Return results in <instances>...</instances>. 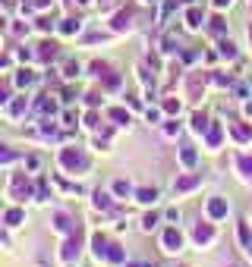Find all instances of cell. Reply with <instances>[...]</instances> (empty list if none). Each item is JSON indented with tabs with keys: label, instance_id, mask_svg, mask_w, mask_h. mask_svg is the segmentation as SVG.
I'll list each match as a JSON object with an SVG mask.
<instances>
[{
	"label": "cell",
	"instance_id": "obj_6",
	"mask_svg": "<svg viewBox=\"0 0 252 267\" xmlns=\"http://www.w3.org/2000/svg\"><path fill=\"white\" fill-rule=\"evenodd\" d=\"M139 198H142V201H151V198H155V192H151V189H142V192H139Z\"/></svg>",
	"mask_w": 252,
	"mask_h": 267
},
{
	"label": "cell",
	"instance_id": "obj_2",
	"mask_svg": "<svg viewBox=\"0 0 252 267\" xmlns=\"http://www.w3.org/2000/svg\"><path fill=\"white\" fill-rule=\"evenodd\" d=\"M164 245H167V251H177V249H180V233H177V230H167Z\"/></svg>",
	"mask_w": 252,
	"mask_h": 267
},
{
	"label": "cell",
	"instance_id": "obj_5",
	"mask_svg": "<svg viewBox=\"0 0 252 267\" xmlns=\"http://www.w3.org/2000/svg\"><path fill=\"white\" fill-rule=\"evenodd\" d=\"M6 220H10V226H16L19 220H22V214H19V211H10V214H6Z\"/></svg>",
	"mask_w": 252,
	"mask_h": 267
},
{
	"label": "cell",
	"instance_id": "obj_1",
	"mask_svg": "<svg viewBox=\"0 0 252 267\" xmlns=\"http://www.w3.org/2000/svg\"><path fill=\"white\" fill-rule=\"evenodd\" d=\"M63 164H66V167H79V170H82V167H85V157L79 154V151H63Z\"/></svg>",
	"mask_w": 252,
	"mask_h": 267
},
{
	"label": "cell",
	"instance_id": "obj_4",
	"mask_svg": "<svg viewBox=\"0 0 252 267\" xmlns=\"http://www.w3.org/2000/svg\"><path fill=\"white\" fill-rule=\"evenodd\" d=\"M208 211L215 214V217H221V214H224V201H211V204H208Z\"/></svg>",
	"mask_w": 252,
	"mask_h": 267
},
{
	"label": "cell",
	"instance_id": "obj_3",
	"mask_svg": "<svg viewBox=\"0 0 252 267\" xmlns=\"http://www.w3.org/2000/svg\"><path fill=\"white\" fill-rule=\"evenodd\" d=\"M54 44H41V50H38V57H41V60H48V57H54Z\"/></svg>",
	"mask_w": 252,
	"mask_h": 267
}]
</instances>
